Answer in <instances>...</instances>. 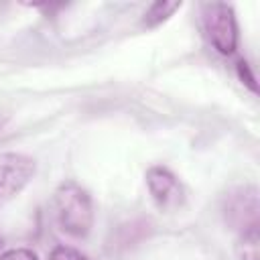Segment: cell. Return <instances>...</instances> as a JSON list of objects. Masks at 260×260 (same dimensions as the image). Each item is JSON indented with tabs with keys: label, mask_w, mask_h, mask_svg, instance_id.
I'll return each mask as SVG.
<instances>
[{
	"label": "cell",
	"mask_w": 260,
	"mask_h": 260,
	"mask_svg": "<svg viewBox=\"0 0 260 260\" xmlns=\"http://www.w3.org/2000/svg\"><path fill=\"white\" fill-rule=\"evenodd\" d=\"M55 219L61 232L71 238H85L93 223V203L87 189L75 181H65L53 197Z\"/></svg>",
	"instance_id": "6da1fadb"
},
{
	"label": "cell",
	"mask_w": 260,
	"mask_h": 260,
	"mask_svg": "<svg viewBox=\"0 0 260 260\" xmlns=\"http://www.w3.org/2000/svg\"><path fill=\"white\" fill-rule=\"evenodd\" d=\"M203 26L211 45L221 55H232L238 47V24L234 8L225 2L203 4Z\"/></svg>",
	"instance_id": "7a4b0ae2"
},
{
	"label": "cell",
	"mask_w": 260,
	"mask_h": 260,
	"mask_svg": "<svg viewBox=\"0 0 260 260\" xmlns=\"http://www.w3.org/2000/svg\"><path fill=\"white\" fill-rule=\"evenodd\" d=\"M221 213L225 223L238 234L258 228V191L254 185H244L223 195Z\"/></svg>",
	"instance_id": "3957f363"
},
{
	"label": "cell",
	"mask_w": 260,
	"mask_h": 260,
	"mask_svg": "<svg viewBox=\"0 0 260 260\" xmlns=\"http://www.w3.org/2000/svg\"><path fill=\"white\" fill-rule=\"evenodd\" d=\"M37 162L22 152H0V207L12 201L35 177Z\"/></svg>",
	"instance_id": "277c9868"
},
{
	"label": "cell",
	"mask_w": 260,
	"mask_h": 260,
	"mask_svg": "<svg viewBox=\"0 0 260 260\" xmlns=\"http://www.w3.org/2000/svg\"><path fill=\"white\" fill-rule=\"evenodd\" d=\"M146 187L152 201L162 211H175L185 201V189L179 177L162 165H154L146 171Z\"/></svg>",
	"instance_id": "5b68a950"
},
{
	"label": "cell",
	"mask_w": 260,
	"mask_h": 260,
	"mask_svg": "<svg viewBox=\"0 0 260 260\" xmlns=\"http://www.w3.org/2000/svg\"><path fill=\"white\" fill-rule=\"evenodd\" d=\"M152 232V225L148 219H130L120 223L116 230H112L108 242H106V252L108 254H124L130 248L138 246L148 234Z\"/></svg>",
	"instance_id": "8992f818"
},
{
	"label": "cell",
	"mask_w": 260,
	"mask_h": 260,
	"mask_svg": "<svg viewBox=\"0 0 260 260\" xmlns=\"http://www.w3.org/2000/svg\"><path fill=\"white\" fill-rule=\"evenodd\" d=\"M179 8H181V2H154V4L144 12L142 24L148 26V28H154V26H158L160 22H165L167 18H171Z\"/></svg>",
	"instance_id": "52a82bcc"
},
{
	"label": "cell",
	"mask_w": 260,
	"mask_h": 260,
	"mask_svg": "<svg viewBox=\"0 0 260 260\" xmlns=\"http://www.w3.org/2000/svg\"><path fill=\"white\" fill-rule=\"evenodd\" d=\"M236 254L238 260H258V228L246 230L238 236L236 242Z\"/></svg>",
	"instance_id": "ba28073f"
},
{
	"label": "cell",
	"mask_w": 260,
	"mask_h": 260,
	"mask_svg": "<svg viewBox=\"0 0 260 260\" xmlns=\"http://www.w3.org/2000/svg\"><path fill=\"white\" fill-rule=\"evenodd\" d=\"M49 260H91V258L71 246H55L49 252Z\"/></svg>",
	"instance_id": "9c48e42d"
},
{
	"label": "cell",
	"mask_w": 260,
	"mask_h": 260,
	"mask_svg": "<svg viewBox=\"0 0 260 260\" xmlns=\"http://www.w3.org/2000/svg\"><path fill=\"white\" fill-rule=\"evenodd\" d=\"M0 260H39V256L28 248H12L0 254Z\"/></svg>",
	"instance_id": "30bf717a"
},
{
	"label": "cell",
	"mask_w": 260,
	"mask_h": 260,
	"mask_svg": "<svg viewBox=\"0 0 260 260\" xmlns=\"http://www.w3.org/2000/svg\"><path fill=\"white\" fill-rule=\"evenodd\" d=\"M236 69H238L240 79H242V81H244L252 91H256V79H254V75H252V71H250V65H248L246 61H238Z\"/></svg>",
	"instance_id": "8fae6325"
}]
</instances>
